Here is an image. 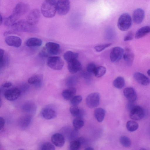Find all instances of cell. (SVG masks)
<instances>
[{
  "mask_svg": "<svg viewBox=\"0 0 150 150\" xmlns=\"http://www.w3.org/2000/svg\"><path fill=\"white\" fill-rule=\"evenodd\" d=\"M113 84L116 88L121 89L122 88L125 86V81L122 77L118 76L114 80Z\"/></svg>",
  "mask_w": 150,
  "mask_h": 150,
  "instance_id": "cell-28",
  "label": "cell"
},
{
  "mask_svg": "<svg viewBox=\"0 0 150 150\" xmlns=\"http://www.w3.org/2000/svg\"><path fill=\"white\" fill-rule=\"evenodd\" d=\"M147 74L148 75V76H150V69H149L147 71Z\"/></svg>",
  "mask_w": 150,
  "mask_h": 150,
  "instance_id": "cell-48",
  "label": "cell"
},
{
  "mask_svg": "<svg viewBox=\"0 0 150 150\" xmlns=\"http://www.w3.org/2000/svg\"><path fill=\"white\" fill-rule=\"evenodd\" d=\"M5 51L4 50H0V67L1 69L6 65L8 61V58L7 56H5Z\"/></svg>",
  "mask_w": 150,
  "mask_h": 150,
  "instance_id": "cell-31",
  "label": "cell"
},
{
  "mask_svg": "<svg viewBox=\"0 0 150 150\" xmlns=\"http://www.w3.org/2000/svg\"><path fill=\"white\" fill-rule=\"evenodd\" d=\"M48 54L45 48L40 52L39 55L42 57H47L48 56Z\"/></svg>",
  "mask_w": 150,
  "mask_h": 150,
  "instance_id": "cell-43",
  "label": "cell"
},
{
  "mask_svg": "<svg viewBox=\"0 0 150 150\" xmlns=\"http://www.w3.org/2000/svg\"><path fill=\"white\" fill-rule=\"evenodd\" d=\"M14 30L18 31L35 33L38 28L29 24L26 20H22L17 21L11 27Z\"/></svg>",
  "mask_w": 150,
  "mask_h": 150,
  "instance_id": "cell-3",
  "label": "cell"
},
{
  "mask_svg": "<svg viewBox=\"0 0 150 150\" xmlns=\"http://www.w3.org/2000/svg\"><path fill=\"white\" fill-rule=\"evenodd\" d=\"M42 117L47 120H50L55 117L57 115L56 111L53 109L50 108H44L41 111Z\"/></svg>",
  "mask_w": 150,
  "mask_h": 150,
  "instance_id": "cell-21",
  "label": "cell"
},
{
  "mask_svg": "<svg viewBox=\"0 0 150 150\" xmlns=\"http://www.w3.org/2000/svg\"><path fill=\"white\" fill-rule=\"evenodd\" d=\"M3 18L1 16H1H0V25H1V24H2V22H3Z\"/></svg>",
  "mask_w": 150,
  "mask_h": 150,
  "instance_id": "cell-46",
  "label": "cell"
},
{
  "mask_svg": "<svg viewBox=\"0 0 150 150\" xmlns=\"http://www.w3.org/2000/svg\"><path fill=\"white\" fill-rule=\"evenodd\" d=\"M105 110L103 108H98L96 109L94 112L95 117L99 122H102L105 115Z\"/></svg>",
  "mask_w": 150,
  "mask_h": 150,
  "instance_id": "cell-26",
  "label": "cell"
},
{
  "mask_svg": "<svg viewBox=\"0 0 150 150\" xmlns=\"http://www.w3.org/2000/svg\"><path fill=\"white\" fill-rule=\"evenodd\" d=\"M85 149L86 150H93L94 149L92 148V147H87L86 149Z\"/></svg>",
  "mask_w": 150,
  "mask_h": 150,
  "instance_id": "cell-47",
  "label": "cell"
},
{
  "mask_svg": "<svg viewBox=\"0 0 150 150\" xmlns=\"http://www.w3.org/2000/svg\"><path fill=\"white\" fill-rule=\"evenodd\" d=\"M84 125V122L81 118L76 117L73 121V125L75 130H78L81 128Z\"/></svg>",
  "mask_w": 150,
  "mask_h": 150,
  "instance_id": "cell-30",
  "label": "cell"
},
{
  "mask_svg": "<svg viewBox=\"0 0 150 150\" xmlns=\"http://www.w3.org/2000/svg\"><path fill=\"white\" fill-rule=\"evenodd\" d=\"M127 130L129 132H133L136 130L139 127L138 123L134 120L128 121L126 124Z\"/></svg>",
  "mask_w": 150,
  "mask_h": 150,
  "instance_id": "cell-29",
  "label": "cell"
},
{
  "mask_svg": "<svg viewBox=\"0 0 150 150\" xmlns=\"http://www.w3.org/2000/svg\"><path fill=\"white\" fill-rule=\"evenodd\" d=\"M123 94L129 102L134 103L137 99V93L135 90L131 87L125 88L123 91Z\"/></svg>",
  "mask_w": 150,
  "mask_h": 150,
  "instance_id": "cell-14",
  "label": "cell"
},
{
  "mask_svg": "<svg viewBox=\"0 0 150 150\" xmlns=\"http://www.w3.org/2000/svg\"><path fill=\"white\" fill-rule=\"evenodd\" d=\"M70 9L69 0H58L57 2V11L60 15H66Z\"/></svg>",
  "mask_w": 150,
  "mask_h": 150,
  "instance_id": "cell-7",
  "label": "cell"
},
{
  "mask_svg": "<svg viewBox=\"0 0 150 150\" xmlns=\"http://www.w3.org/2000/svg\"><path fill=\"white\" fill-rule=\"evenodd\" d=\"M41 149L42 150H54V145L49 142H46L43 144L41 146Z\"/></svg>",
  "mask_w": 150,
  "mask_h": 150,
  "instance_id": "cell-38",
  "label": "cell"
},
{
  "mask_svg": "<svg viewBox=\"0 0 150 150\" xmlns=\"http://www.w3.org/2000/svg\"><path fill=\"white\" fill-rule=\"evenodd\" d=\"M5 120L2 117H0V126L1 127V131H2L4 129V127L5 124Z\"/></svg>",
  "mask_w": 150,
  "mask_h": 150,
  "instance_id": "cell-44",
  "label": "cell"
},
{
  "mask_svg": "<svg viewBox=\"0 0 150 150\" xmlns=\"http://www.w3.org/2000/svg\"><path fill=\"white\" fill-rule=\"evenodd\" d=\"M12 85V83L10 82H6L2 85V87L5 88H8L10 87Z\"/></svg>",
  "mask_w": 150,
  "mask_h": 150,
  "instance_id": "cell-45",
  "label": "cell"
},
{
  "mask_svg": "<svg viewBox=\"0 0 150 150\" xmlns=\"http://www.w3.org/2000/svg\"><path fill=\"white\" fill-rule=\"evenodd\" d=\"M57 2L55 0H45L42 4L41 12L47 18H51L55 15L57 11Z\"/></svg>",
  "mask_w": 150,
  "mask_h": 150,
  "instance_id": "cell-2",
  "label": "cell"
},
{
  "mask_svg": "<svg viewBox=\"0 0 150 150\" xmlns=\"http://www.w3.org/2000/svg\"><path fill=\"white\" fill-rule=\"evenodd\" d=\"M42 44V40L40 39L35 37L29 38L26 42V46L29 47H39L41 46Z\"/></svg>",
  "mask_w": 150,
  "mask_h": 150,
  "instance_id": "cell-23",
  "label": "cell"
},
{
  "mask_svg": "<svg viewBox=\"0 0 150 150\" xmlns=\"http://www.w3.org/2000/svg\"><path fill=\"white\" fill-rule=\"evenodd\" d=\"M132 24V18L128 13H124L119 17L117 21L118 28L122 31H125L129 28Z\"/></svg>",
  "mask_w": 150,
  "mask_h": 150,
  "instance_id": "cell-4",
  "label": "cell"
},
{
  "mask_svg": "<svg viewBox=\"0 0 150 150\" xmlns=\"http://www.w3.org/2000/svg\"><path fill=\"white\" fill-rule=\"evenodd\" d=\"M111 45V43L100 45L95 46L94 49L97 52H100L110 46Z\"/></svg>",
  "mask_w": 150,
  "mask_h": 150,
  "instance_id": "cell-41",
  "label": "cell"
},
{
  "mask_svg": "<svg viewBox=\"0 0 150 150\" xmlns=\"http://www.w3.org/2000/svg\"><path fill=\"white\" fill-rule=\"evenodd\" d=\"M47 64L51 69L55 70H59L63 68L64 62L62 58L58 56H50L48 58Z\"/></svg>",
  "mask_w": 150,
  "mask_h": 150,
  "instance_id": "cell-5",
  "label": "cell"
},
{
  "mask_svg": "<svg viewBox=\"0 0 150 150\" xmlns=\"http://www.w3.org/2000/svg\"><path fill=\"white\" fill-rule=\"evenodd\" d=\"M82 98L81 96L78 95L74 96L70 100L71 105H78L82 101Z\"/></svg>",
  "mask_w": 150,
  "mask_h": 150,
  "instance_id": "cell-37",
  "label": "cell"
},
{
  "mask_svg": "<svg viewBox=\"0 0 150 150\" xmlns=\"http://www.w3.org/2000/svg\"><path fill=\"white\" fill-rule=\"evenodd\" d=\"M78 78L76 76H71L67 80L66 84L69 88L74 87V86L76 83Z\"/></svg>",
  "mask_w": 150,
  "mask_h": 150,
  "instance_id": "cell-34",
  "label": "cell"
},
{
  "mask_svg": "<svg viewBox=\"0 0 150 150\" xmlns=\"http://www.w3.org/2000/svg\"><path fill=\"white\" fill-rule=\"evenodd\" d=\"M40 16L39 10L34 9L32 10L28 15L26 20L30 24L35 25L38 22Z\"/></svg>",
  "mask_w": 150,
  "mask_h": 150,
  "instance_id": "cell-9",
  "label": "cell"
},
{
  "mask_svg": "<svg viewBox=\"0 0 150 150\" xmlns=\"http://www.w3.org/2000/svg\"><path fill=\"white\" fill-rule=\"evenodd\" d=\"M133 77L142 86H146L150 83V79L140 72H135L133 75Z\"/></svg>",
  "mask_w": 150,
  "mask_h": 150,
  "instance_id": "cell-16",
  "label": "cell"
},
{
  "mask_svg": "<svg viewBox=\"0 0 150 150\" xmlns=\"http://www.w3.org/2000/svg\"><path fill=\"white\" fill-rule=\"evenodd\" d=\"M150 33V26H146L138 29L136 33L135 38L136 39L141 38Z\"/></svg>",
  "mask_w": 150,
  "mask_h": 150,
  "instance_id": "cell-22",
  "label": "cell"
},
{
  "mask_svg": "<svg viewBox=\"0 0 150 150\" xmlns=\"http://www.w3.org/2000/svg\"><path fill=\"white\" fill-rule=\"evenodd\" d=\"M96 67L95 64L91 63L89 64L86 67L87 71L90 74H94V71Z\"/></svg>",
  "mask_w": 150,
  "mask_h": 150,
  "instance_id": "cell-40",
  "label": "cell"
},
{
  "mask_svg": "<svg viewBox=\"0 0 150 150\" xmlns=\"http://www.w3.org/2000/svg\"><path fill=\"white\" fill-rule=\"evenodd\" d=\"M82 68L80 62L77 59L68 62V69L71 74H75L80 71Z\"/></svg>",
  "mask_w": 150,
  "mask_h": 150,
  "instance_id": "cell-18",
  "label": "cell"
},
{
  "mask_svg": "<svg viewBox=\"0 0 150 150\" xmlns=\"http://www.w3.org/2000/svg\"><path fill=\"white\" fill-rule=\"evenodd\" d=\"M51 141L54 145L59 147L63 146L65 142L64 137L62 134L59 133L53 134L51 137Z\"/></svg>",
  "mask_w": 150,
  "mask_h": 150,
  "instance_id": "cell-19",
  "label": "cell"
},
{
  "mask_svg": "<svg viewBox=\"0 0 150 150\" xmlns=\"http://www.w3.org/2000/svg\"><path fill=\"white\" fill-rule=\"evenodd\" d=\"M106 71V68L105 67L100 66L96 68L94 74L96 77L99 78L103 76Z\"/></svg>",
  "mask_w": 150,
  "mask_h": 150,
  "instance_id": "cell-32",
  "label": "cell"
},
{
  "mask_svg": "<svg viewBox=\"0 0 150 150\" xmlns=\"http://www.w3.org/2000/svg\"><path fill=\"white\" fill-rule=\"evenodd\" d=\"M100 95L98 93H93L89 94L86 98V103L87 106L91 108L97 107L100 103Z\"/></svg>",
  "mask_w": 150,
  "mask_h": 150,
  "instance_id": "cell-8",
  "label": "cell"
},
{
  "mask_svg": "<svg viewBox=\"0 0 150 150\" xmlns=\"http://www.w3.org/2000/svg\"><path fill=\"white\" fill-rule=\"evenodd\" d=\"M76 93L75 88L74 87H71L64 90L62 94L65 99L67 100H70L74 96Z\"/></svg>",
  "mask_w": 150,
  "mask_h": 150,
  "instance_id": "cell-24",
  "label": "cell"
},
{
  "mask_svg": "<svg viewBox=\"0 0 150 150\" xmlns=\"http://www.w3.org/2000/svg\"><path fill=\"white\" fill-rule=\"evenodd\" d=\"M29 8L28 5L24 2H19L16 4L12 13L4 21V24L11 27L22 16L26 13Z\"/></svg>",
  "mask_w": 150,
  "mask_h": 150,
  "instance_id": "cell-1",
  "label": "cell"
},
{
  "mask_svg": "<svg viewBox=\"0 0 150 150\" xmlns=\"http://www.w3.org/2000/svg\"><path fill=\"white\" fill-rule=\"evenodd\" d=\"M145 17V12L141 8L135 9L132 14L133 20L134 23L137 24L142 23Z\"/></svg>",
  "mask_w": 150,
  "mask_h": 150,
  "instance_id": "cell-15",
  "label": "cell"
},
{
  "mask_svg": "<svg viewBox=\"0 0 150 150\" xmlns=\"http://www.w3.org/2000/svg\"><path fill=\"white\" fill-rule=\"evenodd\" d=\"M21 91L18 88H14L6 90L4 93V96L9 101L16 100L20 96Z\"/></svg>",
  "mask_w": 150,
  "mask_h": 150,
  "instance_id": "cell-12",
  "label": "cell"
},
{
  "mask_svg": "<svg viewBox=\"0 0 150 150\" xmlns=\"http://www.w3.org/2000/svg\"><path fill=\"white\" fill-rule=\"evenodd\" d=\"M130 118L134 120H139L143 119L145 115L143 108L139 105L134 106L130 110Z\"/></svg>",
  "mask_w": 150,
  "mask_h": 150,
  "instance_id": "cell-6",
  "label": "cell"
},
{
  "mask_svg": "<svg viewBox=\"0 0 150 150\" xmlns=\"http://www.w3.org/2000/svg\"><path fill=\"white\" fill-rule=\"evenodd\" d=\"M120 142L121 145L125 147H129L131 145V142L130 139L125 136L121 137L120 139Z\"/></svg>",
  "mask_w": 150,
  "mask_h": 150,
  "instance_id": "cell-33",
  "label": "cell"
},
{
  "mask_svg": "<svg viewBox=\"0 0 150 150\" xmlns=\"http://www.w3.org/2000/svg\"><path fill=\"white\" fill-rule=\"evenodd\" d=\"M124 50L121 47H116L112 49L110 55L111 61L115 62L120 60L123 57Z\"/></svg>",
  "mask_w": 150,
  "mask_h": 150,
  "instance_id": "cell-10",
  "label": "cell"
},
{
  "mask_svg": "<svg viewBox=\"0 0 150 150\" xmlns=\"http://www.w3.org/2000/svg\"><path fill=\"white\" fill-rule=\"evenodd\" d=\"M45 48L49 54L53 55L59 54L61 49L59 44L53 42H48L45 45Z\"/></svg>",
  "mask_w": 150,
  "mask_h": 150,
  "instance_id": "cell-11",
  "label": "cell"
},
{
  "mask_svg": "<svg viewBox=\"0 0 150 150\" xmlns=\"http://www.w3.org/2000/svg\"><path fill=\"white\" fill-rule=\"evenodd\" d=\"M78 54L69 51L66 52L64 54V59L68 62L77 59L78 57Z\"/></svg>",
  "mask_w": 150,
  "mask_h": 150,
  "instance_id": "cell-27",
  "label": "cell"
},
{
  "mask_svg": "<svg viewBox=\"0 0 150 150\" xmlns=\"http://www.w3.org/2000/svg\"><path fill=\"white\" fill-rule=\"evenodd\" d=\"M81 143L79 139L72 141L70 144L69 148L71 150H77L80 148Z\"/></svg>",
  "mask_w": 150,
  "mask_h": 150,
  "instance_id": "cell-36",
  "label": "cell"
},
{
  "mask_svg": "<svg viewBox=\"0 0 150 150\" xmlns=\"http://www.w3.org/2000/svg\"><path fill=\"white\" fill-rule=\"evenodd\" d=\"M32 120V117L29 115H25L20 117L18 120L19 126L23 129L27 128L30 125Z\"/></svg>",
  "mask_w": 150,
  "mask_h": 150,
  "instance_id": "cell-20",
  "label": "cell"
},
{
  "mask_svg": "<svg viewBox=\"0 0 150 150\" xmlns=\"http://www.w3.org/2000/svg\"><path fill=\"white\" fill-rule=\"evenodd\" d=\"M134 36L133 32L131 31L129 32L124 37V40L125 41L131 40L133 39Z\"/></svg>",
  "mask_w": 150,
  "mask_h": 150,
  "instance_id": "cell-42",
  "label": "cell"
},
{
  "mask_svg": "<svg viewBox=\"0 0 150 150\" xmlns=\"http://www.w3.org/2000/svg\"><path fill=\"white\" fill-rule=\"evenodd\" d=\"M34 106L33 104L30 103H26L23 106V110L26 112L32 111L34 109Z\"/></svg>",
  "mask_w": 150,
  "mask_h": 150,
  "instance_id": "cell-39",
  "label": "cell"
},
{
  "mask_svg": "<svg viewBox=\"0 0 150 150\" xmlns=\"http://www.w3.org/2000/svg\"><path fill=\"white\" fill-rule=\"evenodd\" d=\"M70 112L74 116L78 117L81 112L78 105H71L69 108Z\"/></svg>",
  "mask_w": 150,
  "mask_h": 150,
  "instance_id": "cell-35",
  "label": "cell"
},
{
  "mask_svg": "<svg viewBox=\"0 0 150 150\" xmlns=\"http://www.w3.org/2000/svg\"><path fill=\"white\" fill-rule=\"evenodd\" d=\"M42 77L40 74L34 75L28 79V82L30 84H34L37 86H40L41 84Z\"/></svg>",
  "mask_w": 150,
  "mask_h": 150,
  "instance_id": "cell-25",
  "label": "cell"
},
{
  "mask_svg": "<svg viewBox=\"0 0 150 150\" xmlns=\"http://www.w3.org/2000/svg\"><path fill=\"white\" fill-rule=\"evenodd\" d=\"M5 42L8 45L18 47L22 43V40L18 37L14 35H11L6 37L5 38Z\"/></svg>",
  "mask_w": 150,
  "mask_h": 150,
  "instance_id": "cell-13",
  "label": "cell"
},
{
  "mask_svg": "<svg viewBox=\"0 0 150 150\" xmlns=\"http://www.w3.org/2000/svg\"><path fill=\"white\" fill-rule=\"evenodd\" d=\"M123 57L128 66H131L132 65L134 59V55L131 49L127 48L124 50Z\"/></svg>",
  "mask_w": 150,
  "mask_h": 150,
  "instance_id": "cell-17",
  "label": "cell"
}]
</instances>
